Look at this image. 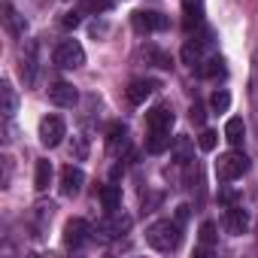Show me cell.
<instances>
[{
	"mask_svg": "<svg viewBox=\"0 0 258 258\" xmlns=\"http://www.w3.org/2000/svg\"><path fill=\"white\" fill-rule=\"evenodd\" d=\"M146 243H149L155 252H176L179 243H182V225H179V222H170V219H161V222L149 225Z\"/></svg>",
	"mask_w": 258,
	"mask_h": 258,
	"instance_id": "1",
	"label": "cell"
},
{
	"mask_svg": "<svg viewBox=\"0 0 258 258\" xmlns=\"http://www.w3.org/2000/svg\"><path fill=\"white\" fill-rule=\"evenodd\" d=\"M246 170H249V158H246L243 152H225V155H219V161H216V176H219V182H234V179H240Z\"/></svg>",
	"mask_w": 258,
	"mask_h": 258,
	"instance_id": "2",
	"label": "cell"
},
{
	"mask_svg": "<svg viewBox=\"0 0 258 258\" xmlns=\"http://www.w3.org/2000/svg\"><path fill=\"white\" fill-rule=\"evenodd\" d=\"M131 231V216H124V213H109L103 222H97V228H94V234L100 237V240H118L121 234H127Z\"/></svg>",
	"mask_w": 258,
	"mask_h": 258,
	"instance_id": "3",
	"label": "cell"
},
{
	"mask_svg": "<svg viewBox=\"0 0 258 258\" xmlns=\"http://www.w3.org/2000/svg\"><path fill=\"white\" fill-rule=\"evenodd\" d=\"M55 64L64 67V70H76L85 64V49L76 43V40H64L58 49H55Z\"/></svg>",
	"mask_w": 258,
	"mask_h": 258,
	"instance_id": "4",
	"label": "cell"
},
{
	"mask_svg": "<svg viewBox=\"0 0 258 258\" xmlns=\"http://www.w3.org/2000/svg\"><path fill=\"white\" fill-rule=\"evenodd\" d=\"M64 137H67V127H64V121H61L58 115H46V118L40 121V143H43V146L55 149Z\"/></svg>",
	"mask_w": 258,
	"mask_h": 258,
	"instance_id": "5",
	"label": "cell"
},
{
	"mask_svg": "<svg viewBox=\"0 0 258 258\" xmlns=\"http://www.w3.org/2000/svg\"><path fill=\"white\" fill-rule=\"evenodd\" d=\"M131 22H134V31H137V34L164 31V28L170 25V19H167V16H161V13H146V10H137V13L131 16Z\"/></svg>",
	"mask_w": 258,
	"mask_h": 258,
	"instance_id": "6",
	"label": "cell"
},
{
	"mask_svg": "<svg viewBox=\"0 0 258 258\" xmlns=\"http://www.w3.org/2000/svg\"><path fill=\"white\" fill-rule=\"evenodd\" d=\"M82 185H85V173H82L79 167L67 164V167L61 170V195H64V198H73V195L82 191Z\"/></svg>",
	"mask_w": 258,
	"mask_h": 258,
	"instance_id": "7",
	"label": "cell"
},
{
	"mask_svg": "<svg viewBox=\"0 0 258 258\" xmlns=\"http://www.w3.org/2000/svg\"><path fill=\"white\" fill-rule=\"evenodd\" d=\"M246 228H249V216H246V210L237 207V204H231L228 213H225V231L234 234V237H240V234H246Z\"/></svg>",
	"mask_w": 258,
	"mask_h": 258,
	"instance_id": "8",
	"label": "cell"
},
{
	"mask_svg": "<svg viewBox=\"0 0 258 258\" xmlns=\"http://www.w3.org/2000/svg\"><path fill=\"white\" fill-rule=\"evenodd\" d=\"M146 127L149 131H167L170 134V127H173V112L167 106H155L146 112Z\"/></svg>",
	"mask_w": 258,
	"mask_h": 258,
	"instance_id": "9",
	"label": "cell"
},
{
	"mask_svg": "<svg viewBox=\"0 0 258 258\" xmlns=\"http://www.w3.org/2000/svg\"><path fill=\"white\" fill-rule=\"evenodd\" d=\"M88 240V222L85 219H70L67 225H64V243L67 246H82Z\"/></svg>",
	"mask_w": 258,
	"mask_h": 258,
	"instance_id": "10",
	"label": "cell"
},
{
	"mask_svg": "<svg viewBox=\"0 0 258 258\" xmlns=\"http://www.w3.org/2000/svg\"><path fill=\"white\" fill-rule=\"evenodd\" d=\"M0 112H4V118H13L19 112V94H16L10 79L0 82Z\"/></svg>",
	"mask_w": 258,
	"mask_h": 258,
	"instance_id": "11",
	"label": "cell"
},
{
	"mask_svg": "<svg viewBox=\"0 0 258 258\" xmlns=\"http://www.w3.org/2000/svg\"><path fill=\"white\" fill-rule=\"evenodd\" d=\"M49 100H52L55 106H73V103L79 100V94H76V88H73L70 82H55V85L49 88Z\"/></svg>",
	"mask_w": 258,
	"mask_h": 258,
	"instance_id": "12",
	"label": "cell"
},
{
	"mask_svg": "<svg viewBox=\"0 0 258 258\" xmlns=\"http://www.w3.org/2000/svg\"><path fill=\"white\" fill-rule=\"evenodd\" d=\"M152 91H155V82L152 79H134L131 85H127V100H131L134 106H140V103L149 100Z\"/></svg>",
	"mask_w": 258,
	"mask_h": 258,
	"instance_id": "13",
	"label": "cell"
},
{
	"mask_svg": "<svg viewBox=\"0 0 258 258\" xmlns=\"http://www.w3.org/2000/svg\"><path fill=\"white\" fill-rule=\"evenodd\" d=\"M225 140L234 149L243 146V140H246V124H243V118H228V124H225Z\"/></svg>",
	"mask_w": 258,
	"mask_h": 258,
	"instance_id": "14",
	"label": "cell"
},
{
	"mask_svg": "<svg viewBox=\"0 0 258 258\" xmlns=\"http://www.w3.org/2000/svg\"><path fill=\"white\" fill-rule=\"evenodd\" d=\"M100 204H103L106 213H115L121 207V188L118 185H103L100 188Z\"/></svg>",
	"mask_w": 258,
	"mask_h": 258,
	"instance_id": "15",
	"label": "cell"
},
{
	"mask_svg": "<svg viewBox=\"0 0 258 258\" xmlns=\"http://www.w3.org/2000/svg\"><path fill=\"white\" fill-rule=\"evenodd\" d=\"M146 149H149L152 155H161L164 149H170V134H167V131H149Z\"/></svg>",
	"mask_w": 258,
	"mask_h": 258,
	"instance_id": "16",
	"label": "cell"
},
{
	"mask_svg": "<svg viewBox=\"0 0 258 258\" xmlns=\"http://www.w3.org/2000/svg\"><path fill=\"white\" fill-rule=\"evenodd\" d=\"M52 182V164L49 161H37V173H34V188L37 191H46Z\"/></svg>",
	"mask_w": 258,
	"mask_h": 258,
	"instance_id": "17",
	"label": "cell"
},
{
	"mask_svg": "<svg viewBox=\"0 0 258 258\" xmlns=\"http://www.w3.org/2000/svg\"><path fill=\"white\" fill-rule=\"evenodd\" d=\"M4 22H7V28H10L13 34H25V28H28V25L19 19V13L13 10V4H4Z\"/></svg>",
	"mask_w": 258,
	"mask_h": 258,
	"instance_id": "18",
	"label": "cell"
},
{
	"mask_svg": "<svg viewBox=\"0 0 258 258\" xmlns=\"http://www.w3.org/2000/svg\"><path fill=\"white\" fill-rule=\"evenodd\" d=\"M201 76H207V79L225 76V61H222V58H210V61H204V64H201Z\"/></svg>",
	"mask_w": 258,
	"mask_h": 258,
	"instance_id": "19",
	"label": "cell"
},
{
	"mask_svg": "<svg viewBox=\"0 0 258 258\" xmlns=\"http://www.w3.org/2000/svg\"><path fill=\"white\" fill-rule=\"evenodd\" d=\"M124 143H127V127L115 121V124L109 127V149L115 152V149H118V146H124Z\"/></svg>",
	"mask_w": 258,
	"mask_h": 258,
	"instance_id": "20",
	"label": "cell"
},
{
	"mask_svg": "<svg viewBox=\"0 0 258 258\" xmlns=\"http://www.w3.org/2000/svg\"><path fill=\"white\" fill-rule=\"evenodd\" d=\"M173 155H176L179 164H188V161H191V143H188V137H176V143H173Z\"/></svg>",
	"mask_w": 258,
	"mask_h": 258,
	"instance_id": "21",
	"label": "cell"
},
{
	"mask_svg": "<svg viewBox=\"0 0 258 258\" xmlns=\"http://www.w3.org/2000/svg\"><path fill=\"white\" fill-rule=\"evenodd\" d=\"M182 61H185L188 67H198V64H201V46L185 43V46H182Z\"/></svg>",
	"mask_w": 258,
	"mask_h": 258,
	"instance_id": "22",
	"label": "cell"
},
{
	"mask_svg": "<svg viewBox=\"0 0 258 258\" xmlns=\"http://www.w3.org/2000/svg\"><path fill=\"white\" fill-rule=\"evenodd\" d=\"M34 67H37V64H34V46H31V49H28V55L22 58V76H25V82H28V85L34 82V73H37Z\"/></svg>",
	"mask_w": 258,
	"mask_h": 258,
	"instance_id": "23",
	"label": "cell"
},
{
	"mask_svg": "<svg viewBox=\"0 0 258 258\" xmlns=\"http://www.w3.org/2000/svg\"><path fill=\"white\" fill-rule=\"evenodd\" d=\"M228 106H231V94H228V91H216V94L210 97V109H213V112H225Z\"/></svg>",
	"mask_w": 258,
	"mask_h": 258,
	"instance_id": "24",
	"label": "cell"
},
{
	"mask_svg": "<svg viewBox=\"0 0 258 258\" xmlns=\"http://www.w3.org/2000/svg\"><path fill=\"white\" fill-rule=\"evenodd\" d=\"M216 143H219V134H216V131H210V127L198 137V146H201L204 152H213V149H216Z\"/></svg>",
	"mask_w": 258,
	"mask_h": 258,
	"instance_id": "25",
	"label": "cell"
},
{
	"mask_svg": "<svg viewBox=\"0 0 258 258\" xmlns=\"http://www.w3.org/2000/svg\"><path fill=\"white\" fill-rule=\"evenodd\" d=\"M109 7H112V0H82V10L85 13H94V16L97 13H106Z\"/></svg>",
	"mask_w": 258,
	"mask_h": 258,
	"instance_id": "26",
	"label": "cell"
},
{
	"mask_svg": "<svg viewBox=\"0 0 258 258\" xmlns=\"http://www.w3.org/2000/svg\"><path fill=\"white\" fill-rule=\"evenodd\" d=\"M216 237H219V234H216V222H204V225H201V243L213 246Z\"/></svg>",
	"mask_w": 258,
	"mask_h": 258,
	"instance_id": "27",
	"label": "cell"
},
{
	"mask_svg": "<svg viewBox=\"0 0 258 258\" xmlns=\"http://www.w3.org/2000/svg\"><path fill=\"white\" fill-rule=\"evenodd\" d=\"M146 55L155 61V67H161V70H170V58H167L164 52H158V49H146Z\"/></svg>",
	"mask_w": 258,
	"mask_h": 258,
	"instance_id": "28",
	"label": "cell"
},
{
	"mask_svg": "<svg viewBox=\"0 0 258 258\" xmlns=\"http://www.w3.org/2000/svg\"><path fill=\"white\" fill-rule=\"evenodd\" d=\"M73 152H76L79 161L88 158V143H85V137H73Z\"/></svg>",
	"mask_w": 258,
	"mask_h": 258,
	"instance_id": "29",
	"label": "cell"
},
{
	"mask_svg": "<svg viewBox=\"0 0 258 258\" xmlns=\"http://www.w3.org/2000/svg\"><path fill=\"white\" fill-rule=\"evenodd\" d=\"M79 22H82V19H79V13H64V19H61V25H64L67 31H76V28H79Z\"/></svg>",
	"mask_w": 258,
	"mask_h": 258,
	"instance_id": "30",
	"label": "cell"
},
{
	"mask_svg": "<svg viewBox=\"0 0 258 258\" xmlns=\"http://www.w3.org/2000/svg\"><path fill=\"white\" fill-rule=\"evenodd\" d=\"M219 201L231 207V204H237V191H234V188H225V185H222V188H219Z\"/></svg>",
	"mask_w": 258,
	"mask_h": 258,
	"instance_id": "31",
	"label": "cell"
},
{
	"mask_svg": "<svg viewBox=\"0 0 258 258\" xmlns=\"http://www.w3.org/2000/svg\"><path fill=\"white\" fill-rule=\"evenodd\" d=\"M204 118H207L204 106H201V103H195V106H191V121H195V124H204Z\"/></svg>",
	"mask_w": 258,
	"mask_h": 258,
	"instance_id": "32",
	"label": "cell"
},
{
	"mask_svg": "<svg viewBox=\"0 0 258 258\" xmlns=\"http://www.w3.org/2000/svg\"><path fill=\"white\" fill-rule=\"evenodd\" d=\"M188 210H191V207H185V204H182V207H176V222H179V225L188 219Z\"/></svg>",
	"mask_w": 258,
	"mask_h": 258,
	"instance_id": "33",
	"label": "cell"
}]
</instances>
